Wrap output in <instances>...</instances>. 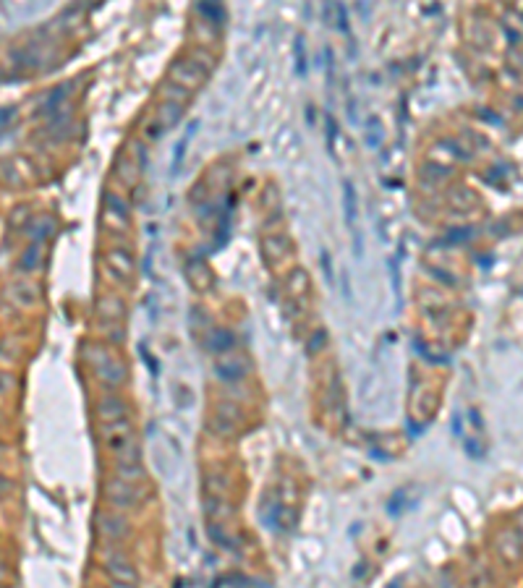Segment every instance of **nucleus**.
I'll return each instance as SVG.
<instances>
[{"instance_id":"1","label":"nucleus","mask_w":523,"mask_h":588,"mask_svg":"<svg viewBox=\"0 0 523 588\" xmlns=\"http://www.w3.org/2000/svg\"><path fill=\"white\" fill-rule=\"evenodd\" d=\"M84 356H87L89 366H92V371L100 377V382H102L105 387L126 385L129 369H126V363L107 346H102V343H87V346H84Z\"/></svg>"},{"instance_id":"2","label":"nucleus","mask_w":523,"mask_h":588,"mask_svg":"<svg viewBox=\"0 0 523 588\" xmlns=\"http://www.w3.org/2000/svg\"><path fill=\"white\" fill-rule=\"evenodd\" d=\"M105 439V447L115 455V463H137L139 460V442L137 432L131 419L113 421V424H102L100 427Z\"/></svg>"},{"instance_id":"3","label":"nucleus","mask_w":523,"mask_h":588,"mask_svg":"<svg viewBox=\"0 0 523 588\" xmlns=\"http://www.w3.org/2000/svg\"><path fill=\"white\" fill-rule=\"evenodd\" d=\"M105 500L113 510H134L142 502V492L131 481H123V479H110L105 483Z\"/></svg>"},{"instance_id":"4","label":"nucleus","mask_w":523,"mask_h":588,"mask_svg":"<svg viewBox=\"0 0 523 588\" xmlns=\"http://www.w3.org/2000/svg\"><path fill=\"white\" fill-rule=\"evenodd\" d=\"M215 377L226 385H233V382H241L251 374V361L243 353H223L212 366Z\"/></svg>"},{"instance_id":"5","label":"nucleus","mask_w":523,"mask_h":588,"mask_svg":"<svg viewBox=\"0 0 523 588\" xmlns=\"http://www.w3.org/2000/svg\"><path fill=\"white\" fill-rule=\"evenodd\" d=\"M105 570H107L110 580H121V583H131V586H137V583H139L137 565L131 562V560L123 555L121 549H115V552H107V557H105Z\"/></svg>"},{"instance_id":"6","label":"nucleus","mask_w":523,"mask_h":588,"mask_svg":"<svg viewBox=\"0 0 523 588\" xmlns=\"http://www.w3.org/2000/svg\"><path fill=\"white\" fill-rule=\"evenodd\" d=\"M97 531L102 533L105 539L110 541H123L131 533L129 520L115 513V510H107V513H97Z\"/></svg>"},{"instance_id":"7","label":"nucleus","mask_w":523,"mask_h":588,"mask_svg":"<svg viewBox=\"0 0 523 588\" xmlns=\"http://www.w3.org/2000/svg\"><path fill=\"white\" fill-rule=\"evenodd\" d=\"M497 555L500 560L507 565V567H515L521 562V531L518 528H505V531L497 533Z\"/></svg>"},{"instance_id":"8","label":"nucleus","mask_w":523,"mask_h":588,"mask_svg":"<svg viewBox=\"0 0 523 588\" xmlns=\"http://www.w3.org/2000/svg\"><path fill=\"white\" fill-rule=\"evenodd\" d=\"M97 419H100V424H113V421L131 419V411L123 397L102 395L97 400Z\"/></svg>"},{"instance_id":"9","label":"nucleus","mask_w":523,"mask_h":588,"mask_svg":"<svg viewBox=\"0 0 523 588\" xmlns=\"http://www.w3.org/2000/svg\"><path fill=\"white\" fill-rule=\"evenodd\" d=\"M238 421H241V411L233 403H220L212 416V432L220 437H231L238 429Z\"/></svg>"},{"instance_id":"10","label":"nucleus","mask_w":523,"mask_h":588,"mask_svg":"<svg viewBox=\"0 0 523 588\" xmlns=\"http://www.w3.org/2000/svg\"><path fill=\"white\" fill-rule=\"evenodd\" d=\"M170 79L178 81V87L186 89V92H191V89H196L199 84H204V73L196 68V65L191 63V60H176V63L170 65Z\"/></svg>"},{"instance_id":"11","label":"nucleus","mask_w":523,"mask_h":588,"mask_svg":"<svg viewBox=\"0 0 523 588\" xmlns=\"http://www.w3.org/2000/svg\"><path fill=\"white\" fill-rule=\"evenodd\" d=\"M107 272L113 280H129L131 272H134V257H131L126 249H110L107 251Z\"/></svg>"},{"instance_id":"12","label":"nucleus","mask_w":523,"mask_h":588,"mask_svg":"<svg viewBox=\"0 0 523 588\" xmlns=\"http://www.w3.org/2000/svg\"><path fill=\"white\" fill-rule=\"evenodd\" d=\"M95 309L97 316L105 319V322H123V316H126V304H123L121 296H100Z\"/></svg>"},{"instance_id":"13","label":"nucleus","mask_w":523,"mask_h":588,"mask_svg":"<svg viewBox=\"0 0 523 588\" xmlns=\"http://www.w3.org/2000/svg\"><path fill=\"white\" fill-rule=\"evenodd\" d=\"M105 218L107 220H115V228H121V230H126L129 228V204L123 202L118 193H105Z\"/></svg>"},{"instance_id":"14","label":"nucleus","mask_w":523,"mask_h":588,"mask_svg":"<svg viewBox=\"0 0 523 588\" xmlns=\"http://www.w3.org/2000/svg\"><path fill=\"white\" fill-rule=\"evenodd\" d=\"M9 299L11 304H16V306L21 309H32L34 304H37V288H34L32 282L19 280L9 288Z\"/></svg>"},{"instance_id":"15","label":"nucleus","mask_w":523,"mask_h":588,"mask_svg":"<svg viewBox=\"0 0 523 588\" xmlns=\"http://www.w3.org/2000/svg\"><path fill=\"white\" fill-rule=\"evenodd\" d=\"M207 346H209V351H215V353H228V351L236 346L233 332L231 330H215L212 335H209Z\"/></svg>"},{"instance_id":"16","label":"nucleus","mask_w":523,"mask_h":588,"mask_svg":"<svg viewBox=\"0 0 523 588\" xmlns=\"http://www.w3.org/2000/svg\"><path fill=\"white\" fill-rule=\"evenodd\" d=\"M181 113H184V105H176V102H165V105L160 107V126L162 131L173 129V126H178V121H181Z\"/></svg>"},{"instance_id":"17","label":"nucleus","mask_w":523,"mask_h":588,"mask_svg":"<svg viewBox=\"0 0 523 588\" xmlns=\"http://www.w3.org/2000/svg\"><path fill=\"white\" fill-rule=\"evenodd\" d=\"M343 204H346L348 225L354 228V233H356V215H359V207H356V191H354V183H351V181L343 183Z\"/></svg>"},{"instance_id":"18","label":"nucleus","mask_w":523,"mask_h":588,"mask_svg":"<svg viewBox=\"0 0 523 588\" xmlns=\"http://www.w3.org/2000/svg\"><path fill=\"white\" fill-rule=\"evenodd\" d=\"M115 170H118V178H121L126 186H131L134 181H137L139 168L129 160V157H123V154H121V157H118V165H115Z\"/></svg>"},{"instance_id":"19","label":"nucleus","mask_w":523,"mask_h":588,"mask_svg":"<svg viewBox=\"0 0 523 588\" xmlns=\"http://www.w3.org/2000/svg\"><path fill=\"white\" fill-rule=\"evenodd\" d=\"M162 97H165L168 102H176V105H186L189 97H191V92L181 89L178 84H165V87H162Z\"/></svg>"},{"instance_id":"20","label":"nucleus","mask_w":523,"mask_h":588,"mask_svg":"<svg viewBox=\"0 0 523 588\" xmlns=\"http://www.w3.org/2000/svg\"><path fill=\"white\" fill-rule=\"evenodd\" d=\"M40 262H42V246L40 243H32V246L24 251V257H21V269H37Z\"/></svg>"},{"instance_id":"21","label":"nucleus","mask_w":523,"mask_h":588,"mask_svg":"<svg viewBox=\"0 0 523 588\" xmlns=\"http://www.w3.org/2000/svg\"><path fill=\"white\" fill-rule=\"evenodd\" d=\"M29 230H32V238H34V243H40L42 238H48L50 233H53V220L50 218H40L37 220V223H32V228H29Z\"/></svg>"},{"instance_id":"22","label":"nucleus","mask_w":523,"mask_h":588,"mask_svg":"<svg viewBox=\"0 0 523 588\" xmlns=\"http://www.w3.org/2000/svg\"><path fill=\"white\" fill-rule=\"evenodd\" d=\"M199 129V123L194 121L191 126H189V131H186V137L181 139V144L176 146V154H173V170H178V165H181V160H184V152H186V144H189V139L194 137V131Z\"/></svg>"},{"instance_id":"23","label":"nucleus","mask_w":523,"mask_h":588,"mask_svg":"<svg viewBox=\"0 0 523 588\" xmlns=\"http://www.w3.org/2000/svg\"><path fill=\"white\" fill-rule=\"evenodd\" d=\"M199 14L201 16H209L215 24H220L223 21V16H226V11H223V6H212V3H199Z\"/></svg>"},{"instance_id":"24","label":"nucleus","mask_w":523,"mask_h":588,"mask_svg":"<svg viewBox=\"0 0 523 588\" xmlns=\"http://www.w3.org/2000/svg\"><path fill=\"white\" fill-rule=\"evenodd\" d=\"M0 173H3V178L9 181V183H14V186H19L21 181L16 178V168L11 165V162H0Z\"/></svg>"},{"instance_id":"25","label":"nucleus","mask_w":523,"mask_h":588,"mask_svg":"<svg viewBox=\"0 0 523 588\" xmlns=\"http://www.w3.org/2000/svg\"><path fill=\"white\" fill-rule=\"evenodd\" d=\"M14 377H11L9 371H0V395H9L11 390H14Z\"/></svg>"},{"instance_id":"26","label":"nucleus","mask_w":523,"mask_h":588,"mask_svg":"<svg viewBox=\"0 0 523 588\" xmlns=\"http://www.w3.org/2000/svg\"><path fill=\"white\" fill-rule=\"evenodd\" d=\"M29 218H32V212L26 210V207H19L16 215H14V220H11V228H21Z\"/></svg>"},{"instance_id":"27","label":"nucleus","mask_w":523,"mask_h":588,"mask_svg":"<svg viewBox=\"0 0 523 588\" xmlns=\"http://www.w3.org/2000/svg\"><path fill=\"white\" fill-rule=\"evenodd\" d=\"M296 63H298V73L306 71V55H304V40L298 37L296 40Z\"/></svg>"},{"instance_id":"28","label":"nucleus","mask_w":523,"mask_h":588,"mask_svg":"<svg viewBox=\"0 0 523 588\" xmlns=\"http://www.w3.org/2000/svg\"><path fill=\"white\" fill-rule=\"evenodd\" d=\"M160 137H162V126L157 121H152L147 126V139H149V141H157Z\"/></svg>"},{"instance_id":"29","label":"nucleus","mask_w":523,"mask_h":588,"mask_svg":"<svg viewBox=\"0 0 523 588\" xmlns=\"http://www.w3.org/2000/svg\"><path fill=\"white\" fill-rule=\"evenodd\" d=\"M322 269H324V274H327V280L332 282V262H330V254H327V251H322Z\"/></svg>"},{"instance_id":"30","label":"nucleus","mask_w":523,"mask_h":588,"mask_svg":"<svg viewBox=\"0 0 523 588\" xmlns=\"http://www.w3.org/2000/svg\"><path fill=\"white\" fill-rule=\"evenodd\" d=\"M11 489H14V481H11L9 476L0 474V497H3V494H9Z\"/></svg>"},{"instance_id":"31","label":"nucleus","mask_w":523,"mask_h":588,"mask_svg":"<svg viewBox=\"0 0 523 588\" xmlns=\"http://www.w3.org/2000/svg\"><path fill=\"white\" fill-rule=\"evenodd\" d=\"M379 121H371V137H369V146H377V139H379Z\"/></svg>"},{"instance_id":"32","label":"nucleus","mask_w":523,"mask_h":588,"mask_svg":"<svg viewBox=\"0 0 523 588\" xmlns=\"http://www.w3.org/2000/svg\"><path fill=\"white\" fill-rule=\"evenodd\" d=\"M123 335H126V332L121 330V327H118V330H110V340H113V343H123Z\"/></svg>"},{"instance_id":"33","label":"nucleus","mask_w":523,"mask_h":588,"mask_svg":"<svg viewBox=\"0 0 523 588\" xmlns=\"http://www.w3.org/2000/svg\"><path fill=\"white\" fill-rule=\"evenodd\" d=\"M107 588H137V586H131V583H121V580H110V586Z\"/></svg>"},{"instance_id":"34","label":"nucleus","mask_w":523,"mask_h":588,"mask_svg":"<svg viewBox=\"0 0 523 588\" xmlns=\"http://www.w3.org/2000/svg\"><path fill=\"white\" fill-rule=\"evenodd\" d=\"M6 575H9V570H6V565H3V562H0V580H3V578H6Z\"/></svg>"},{"instance_id":"35","label":"nucleus","mask_w":523,"mask_h":588,"mask_svg":"<svg viewBox=\"0 0 523 588\" xmlns=\"http://www.w3.org/2000/svg\"><path fill=\"white\" fill-rule=\"evenodd\" d=\"M6 452H9V447H6V444L0 442V455H6Z\"/></svg>"},{"instance_id":"36","label":"nucleus","mask_w":523,"mask_h":588,"mask_svg":"<svg viewBox=\"0 0 523 588\" xmlns=\"http://www.w3.org/2000/svg\"><path fill=\"white\" fill-rule=\"evenodd\" d=\"M3 419H6V413H3V411H0V424H3Z\"/></svg>"}]
</instances>
